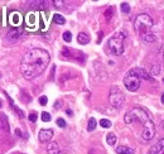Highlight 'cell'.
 Listing matches in <instances>:
<instances>
[{
  "mask_svg": "<svg viewBox=\"0 0 164 154\" xmlns=\"http://www.w3.org/2000/svg\"><path fill=\"white\" fill-rule=\"evenodd\" d=\"M20 35H22V29H19V28H14V29H11L10 32L8 33L7 39H8L9 43H14V42H16L18 39L20 38Z\"/></svg>",
  "mask_w": 164,
  "mask_h": 154,
  "instance_id": "9",
  "label": "cell"
},
{
  "mask_svg": "<svg viewBox=\"0 0 164 154\" xmlns=\"http://www.w3.org/2000/svg\"><path fill=\"white\" fill-rule=\"evenodd\" d=\"M124 101H125V96L123 94V91L118 86H112L110 90V95H109V102H110V105L115 109H120L123 106Z\"/></svg>",
  "mask_w": 164,
  "mask_h": 154,
  "instance_id": "6",
  "label": "cell"
},
{
  "mask_svg": "<svg viewBox=\"0 0 164 154\" xmlns=\"http://www.w3.org/2000/svg\"><path fill=\"white\" fill-rule=\"evenodd\" d=\"M120 7H121V11H123V13H125V14L130 13V5L127 3H121Z\"/></svg>",
  "mask_w": 164,
  "mask_h": 154,
  "instance_id": "24",
  "label": "cell"
},
{
  "mask_svg": "<svg viewBox=\"0 0 164 154\" xmlns=\"http://www.w3.org/2000/svg\"><path fill=\"white\" fill-rule=\"evenodd\" d=\"M57 125H58L59 128H64V126H66V121H64L63 119L59 118V119H57Z\"/></svg>",
  "mask_w": 164,
  "mask_h": 154,
  "instance_id": "30",
  "label": "cell"
},
{
  "mask_svg": "<svg viewBox=\"0 0 164 154\" xmlns=\"http://www.w3.org/2000/svg\"><path fill=\"white\" fill-rule=\"evenodd\" d=\"M149 120H151L149 113L142 107H134L133 110H130L129 113H126L125 118H124V121L126 124H131V122H134V121H139L144 125L145 122H148Z\"/></svg>",
  "mask_w": 164,
  "mask_h": 154,
  "instance_id": "3",
  "label": "cell"
},
{
  "mask_svg": "<svg viewBox=\"0 0 164 154\" xmlns=\"http://www.w3.org/2000/svg\"><path fill=\"white\" fill-rule=\"evenodd\" d=\"M159 53H160V56H162V58L164 59V44L160 47V49H159Z\"/></svg>",
  "mask_w": 164,
  "mask_h": 154,
  "instance_id": "32",
  "label": "cell"
},
{
  "mask_svg": "<svg viewBox=\"0 0 164 154\" xmlns=\"http://www.w3.org/2000/svg\"><path fill=\"white\" fill-rule=\"evenodd\" d=\"M116 140H118V138H116V135H115L114 133H110V134L106 135V141H107L109 145H115V144H116Z\"/></svg>",
  "mask_w": 164,
  "mask_h": 154,
  "instance_id": "18",
  "label": "cell"
},
{
  "mask_svg": "<svg viewBox=\"0 0 164 154\" xmlns=\"http://www.w3.org/2000/svg\"><path fill=\"white\" fill-rule=\"evenodd\" d=\"M37 118H38V116H37V114H35V113L29 114V116H28V119H29L30 122H35V121H37Z\"/></svg>",
  "mask_w": 164,
  "mask_h": 154,
  "instance_id": "28",
  "label": "cell"
},
{
  "mask_svg": "<svg viewBox=\"0 0 164 154\" xmlns=\"http://www.w3.org/2000/svg\"><path fill=\"white\" fill-rule=\"evenodd\" d=\"M53 22L56 23V24H59V26H63V24L66 23V19H64L63 15H61V14H54V15H53Z\"/></svg>",
  "mask_w": 164,
  "mask_h": 154,
  "instance_id": "19",
  "label": "cell"
},
{
  "mask_svg": "<svg viewBox=\"0 0 164 154\" xmlns=\"http://www.w3.org/2000/svg\"><path fill=\"white\" fill-rule=\"evenodd\" d=\"M51 56L43 48H32L24 53L20 62V73L25 80H34L46 71Z\"/></svg>",
  "mask_w": 164,
  "mask_h": 154,
  "instance_id": "1",
  "label": "cell"
},
{
  "mask_svg": "<svg viewBox=\"0 0 164 154\" xmlns=\"http://www.w3.org/2000/svg\"><path fill=\"white\" fill-rule=\"evenodd\" d=\"M153 26H154V22L150 18V15H148V14H139L134 20L135 32L138 33V35L140 37V38L144 37L145 34L151 33L150 30L153 28Z\"/></svg>",
  "mask_w": 164,
  "mask_h": 154,
  "instance_id": "2",
  "label": "cell"
},
{
  "mask_svg": "<svg viewBox=\"0 0 164 154\" xmlns=\"http://www.w3.org/2000/svg\"><path fill=\"white\" fill-rule=\"evenodd\" d=\"M8 100H9V102H10V106H11V109H13L14 110V111L18 114V115H19V118H24V113L22 111V110L19 109V107H16L15 105H14V104H13V101H11V98L8 96Z\"/></svg>",
  "mask_w": 164,
  "mask_h": 154,
  "instance_id": "21",
  "label": "cell"
},
{
  "mask_svg": "<svg viewBox=\"0 0 164 154\" xmlns=\"http://www.w3.org/2000/svg\"><path fill=\"white\" fill-rule=\"evenodd\" d=\"M160 72V68L158 66H154L153 67V75H157V73H159Z\"/></svg>",
  "mask_w": 164,
  "mask_h": 154,
  "instance_id": "31",
  "label": "cell"
},
{
  "mask_svg": "<svg viewBox=\"0 0 164 154\" xmlns=\"http://www.w3.org/2000/svg\"><path fill=\"white\" fill-rule=\"evenodd\" d=\"M27 23H28V26H34V24H35V15H34L33 13L28 14V17H27Z\"/></svg>",
  "mask_w": 164,
  "mask_h": 154,
  "instance_id": "22",
  "label": "cell"
},
{
  "mask_svg": "<svg viewBox=\"0 0 164 154\" xmlns=\"http://www.w3.org/2000/svg\"><path fill=\"white\" fill-rule=\"evenodd\" d=\"M9 20H10V23H11V26H14V27L20 26V23H22V14L18 13V11H14V13L10 14Z\"/></svg>",
  "mask_w": 164,
  "mask_h": 154,
  "instance_id": "11",
  "label": "cell"
},
{
  "mask_svg": "<svg viewBox=\"0 0 164 154\" xmlns=\"http://www.w3.org/2000/svg\"><path fill=\"white\" fill-rule=\"evenodd\" d=\"M51 114L49 113H46V111H43L42 113V120H43L44 122H49L51 121Z\"/></svg>",
  "mask_w": 164,
  "mask_h": 154,
  "instance_id": "25",
  "label": "cell"
},
{
  "mask_svg": "<svg viewBox=\"0 0 164 154\" xmlns=\"http://www.w3.org/2000/svg\"><path fill=\"white\" fill-rule=\"evenodd\" d=\"M155 137V126H154V122L153 120H149L148 122L144 124V129H143V133H142V138L144 141H149Z\"/></svg>",
  "mask_w": 164,
  "mask_h": 154,
  "instance_id": "7",
  "label": "cell"
},
{
  "mask_svg": "<svg viewBox=\"0 0 164 154\" xmlns=\"http://www.w3.org/2000/svg\"><path fill=\"white\" fill-rule=\"evenodd\" d=\"M47 102H48L47 96H40V97H39V104H40L42 106H46V105H47Z\"/></svg>",
  "mask_w": 164,
  "mask_h": 154,
  "instance_id": "29",
  "label": "cell"
},
{
  "mask_svg": "<svg viewBox=\"0 0 164 154\" xmlns=\"http://www.w3.org/2000/svg\"><path fill=\"white\" fill-rule=\"evenodd\" d=\"M15 134H18V135H19V137H22V133H20L19 129H15Z\"/></svg>",
  "mask_w": 164,
  "mask_h": 154,
  "instance_id": "34",
  "label": "cell"
},
{
  "mask_svg": "<svg viewBox=\"0 0 164 154\" xmlns=\"http://www.w3.org/2000/svg\"><path fill=\"white\" fill-rule=\"evenodd\" d=\"M140 76L138 75V72L135 71V68L130 70L129 72L125 75L124 77V86L127 89V91L130 92H135L140 87Z\"/></svg>",
  "mask_w": 164,
  "mask_h": 154,
  "instance_id": "5",
  "label": "cell"
},
{
  "mask_svg": "<svg viewBox=\"0 0 164 154\" xmlns=\"http://www.w3.org/2000/svg\"><path fill=\"white\" fill-rule=\"evenodd\" d=\"M0 107H1V101H0Z\"/></svg>",
  "mask_w": 164,
  "mask_h": 154,
  "instance_id": "37",
  "label": "cell"
},
{
  "mask_svg": "<svg viewBox=\"0 0 164 154\" xmlns=\"http://www.w3.org/2000/svg\"><path fill=\"white\" fill-rule=\"evenodd\" d=\"M142 41L144 43H153L157 41V37L154 33H148V34H145L144 37H142Z\"/></svg>",
  "mask_w": 164,
  "mask_h": 154,
  "instance_id": "16",
  "label": "cell"
},
{
  "mask_svg": "<svg viewBox=\"0 0 164 154\" xmlns=\"http://www.w3.org/2000/svg\"><path fill=\"white\" fill-rule=\"evenodd\" d=\"M135 71L138 72V75L140 76V78H145V80H149V81H153V77L150 75H148V72H145L143 68H135Z\"/></svg>",
  "mask_w": 164,
  "mask_h": 154,
  "instance_id": "17",
  "label": "cell"
},
{
  "mask_svg": "<svg viewBox=\"0 0 164 154\" xmlns=\"http://www.w3.org/2000/svg\"><path fill=\"white\" fill-rule=\"evenodd\" d=\"M115 150H116L118 154H135L134 149H131V148H129V146H125V145L118 146Z\"/></svg>",
  "mask_w": 164,
  "mask_h": 154,
  "instance_id": "14",
  "label": "cell"
},
{
  "mask_svg": "<svg viewBox=\"0 0 164 154\" xmlns=\"http://www.w3.org/2000/svg\"><path fill=\"white\" fill-rule=\"evenodd\" d=\"M124 39H125V33L118 32L115 33L110 39L107 41V47L115 56H121L124 53Z\"/></svg>",
  "mask_w": 164,
  "mask_h": 154,
  "instance_id": "4",
  "label": "cell"
},
{
  "mask_svg": "<svg viewBox=\"0 0 164 154\" xmlns=\"http://www.w3.org/2000/svg\"><path fill=\"white\" fill-rule=\"evenodd\" d=\"M112 13H114V8H112V7H110V8H109V9L105 11V18H106L107 20H110V19H111Z\"/></svg>",
  "mask_w": 164,
  "mask_h": 154,
  "instance_id": "26",
  "label": "cell"
},
{
  "mask_svg": "<svg viewBox=\"0 0 164 154\" xmlns=\"http://www.w3.org/2000/svg\"><path fill=\"white\" fill-rule=\"evenodd\" d=\"M100 125L102 128H105V129H109V128H111V121L107 120V119H101L100 120Z\"/></svg>",
  "mask_w": 164,
  "mask_h": 154,
  "instance_id": "23",
  "label": "cell"
},
{
  "mask_svg": "<svg viewBox=\"0 0 164 154\" xmlns=\"http://www.w3.org/2000/svg\"><path fill=\"white\" fill-rule=\"evenodd\" d=\"M90 35L87 33H85V32H81V33H78L77 35V42L80 43V44H87V43L90 42Z\"/></svg>",
  "mask_w": 164,
  "mask_h": 154,
  "instance_id": "13",
  "label": "cell"
},
{
  "mask_svg": "<svg viewBox=\"0 0 164 154\" xmlns=\"http://www.w3.org/2000/svg\"><path fill=\"white\" fill-rule=\"evenodd\" d=\"M53 137V130L52 129H42L38 134V139L40 143H47V141H49Z\"/></svg>",
  "mask_w": 164,
  "mask_h": 154,
  "instance_id": "8",
  "label": "cell"
},
{
  "mask_svg": "<svg viewBox=\"0 0 164 154\" xmlns=\"http://www.w3.org/2000/svg\"><path fill=\"white\" fill-rule=\"evenodd\" d=\"M0 129H3L5 131H9V124H8V119L4 114L0 115Z\"/></svg>",
  "mask_w": 164,
  "mask_h": 154,
  "instance_id": "15",
  "label": "cell"
},
{
  "mask_svg": "<svg viewBox=\"0 0 164 154\" xmlns=\"http://www.w3.org/2000/svg\"><path fill=\"white\" fill-rule=\"evenodd\" d=\"M47 152H48V154H64V153H62V152L59 150V146H58V144L56 143V141H53V143L48 144Z\"/></svg>",
  "mask_w": 164,
  "mask_h": 154,
  "instance_id": "12",
  "label": "cell"
},
{
  "mask_svg": "<svg viewBox=\"0 0 164 154\" xmlns=\"http://www.w3.org/2000/svg\"><path fill=\"white\" fill-rule=\"evenodd\" d=\"M59 104H61L59 101H56V104H54V109H59V107H61V106H59Z\"/></svg>",
  "mask_w": 164,
  "mask_h": 154,
  "instance_id": "33",
  "label": "cell"
},
{
  "mask_svg": "<svg viewBox=\"0 0 164 154\" xmlns=\"http://www.w3.org/2000/svg\"><path fill=\"white\" fill-rule=\"evenodd\" d=\"M63 41L67 42V43H70V42L72 41V34H71V32H64V33H63Z\"/></svg>",
  "mask_w": 164,
  "mask_h": 154,
  "instance_id": "27",
  "label": "cell"
},
{
  "mask_svg": "<svg viewBox=\"0 0 164 154\" xmlns=\"http://www.w3.org/2000/svg\"><path fill=\"white\" fill-rule=\"evenodd\" d=\"M66 113H67L68 115H72V111H71V110H67V111H66Z\"/></svg>",
  "mask_w": 164,
  "mask_h": 154,
  "instance_id": "36",
  "label": "cell"
},
{
  "mask_svg": "<svg viewBox=\"0 0 164 154\" xmlns=\"http://www.w3.org/2000/svg\"><path fill=\"white\" fill-rule=\"evenodd\" d=\"M162 104H164V92H163V95H162Z\"/></svg>",
  "mask_w": 164,
  "mask_h": 154,
  "instance_id": "35",
  "label": "cell"
},
{
  "mask_svg": "<svg viewBox=\"0 0 164 154\" xmlns=\"http://www.w3.org/2000/svg\"><path fill=\"white\" fill-rule=\"evenodd\" d=\"M97 126V121L95 118H90L88 119V124H87V130L88 131H94Z\"/></svg>",
  "mask_w": 164,
  "mask_h": 154,
  "instance_id": "20",
  "label": "cell"
},
{
  "mask_svg": "<svg viewBox=\"0 0 164 154\" xmlns=\"http://www.w3.org/2000/svg\"><path fill=\"white\" fill-rule=\"evenodd\" d=\"M148 154H164V139H160L157 144L151 146Z\"/></svg>",
  "mask_w": 164,
  "mask_h": 154,
  "instance_id": "10",
  "label": "cell"
}]
</instances>
